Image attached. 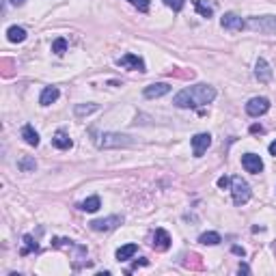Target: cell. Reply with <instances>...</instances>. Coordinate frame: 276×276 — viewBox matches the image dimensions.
<instances>
[{"label": "cell", "mask_w": 276, "mask_h": 276, "mask_svg": "<svg viewBox=\"0 0 276 276\" xmlns=\"http://www.w3.org/2000/svg\"><path fill=\"white\" fill-rule=\"evenodd\" d=\"M216 99V89L209 84H195L188 89L179 91L173 97V104L177 108H198V106H207Z\"/></svg>", "instance_id": "obj_1"}, {"label": "cell", "mask_w": 276, "mask_h": 276, "mask_svg": "<svg viewBox=\"0 0 276 276\" xmlns=\"http://www.w3.org/2000/svg\"><path fill=\"white\" fill-rule=\"evenodd\" d=\"M246 28L261 35H276V15H261V17H250L246 22Z\"/></svg>", "instance_id": "obj_2"}, {"label": "cell", "mask_w": 276, "mask_h": 276, "mask_svg": "<svg viewBox=\"0 0 276 276\" xmlns=\"http://www.w3.org/2000/svg\"><path fill=\"white\" fill-rule=\"evenodd\" d=\"M231 192H233V203L236 205H246L250 201V186L242 177H237V175L231 179Z\"/></svg>", "instance_id": "obj_3"}, {"label": "cell", "mask_w": 276, "mask_h": 276, "mask_svg": "<svg viewBox=\"0 0 276 276\" xmlns=\"http://www.w3.org/2000/svg\"><path fill=\"white\" fill-rule=\"evenodd\" d=\"M102 149H115V147H127L132 145L130 136L125 134H115V132H108V134H102V140L97 143Z\"/></svg>", "instance_id": "obj_4"}, {"label": "cell", "mask_w": 276, "mask_h": 276, "mask_svg": "<svg viewBox=\"0 0 276 276\" xmlns=\"http://www.w3.org/2000/svg\"><path fill=\"white\" fill-rule=\"evenodd\" d=\"M52 246H54V248H61V250H67V252H76V255H78V259H84V257H86V246L76 244L74 239L54 237V239H52Z\"/></svg>", "instance_id": "obj_5"}, {"label": "cell", "mask_w": 276, "mask_h": 276, "mask_svg": "<svg viewBox=\"0 0 276 276\" xmlns=\"http://www.w3.org/2000/svg\"><path fill=\"white\" fill-rule=\"evenodd\" d=\"M270 110V99L268 97H252L248 104H246V113L250 117H261Z\"/></svg>", "instance_id": "obj_6"}, {"label": "cell", "mask_w": 276, "mask_h": 276, "mask_svg": "<svg viewBox=\"0 0 276 276\" xmlns=\"http://www.w3.org/2000/svg\"><path fill=\"white\" fill-rule=\"evenodd\" d=\"M220 24H222L225 31H231V33H239L242 28H246V22L237 13H225L222 20H220Z\"/></svg>", "instance_id": "obj_7"}, {"label": "cell", "mask_w": 276, "mask_h": 276, "mask_svg": "<svg viewBox=\"0 0 276 276\" xmlns=\"http://www.w3.org/2000/svg\"><path fill=\"white\" fill-rule=\"evenodd\" d=\"M123 222L121 216H108V218H102V220H93L89 222L93 231H113V229H117Z\"/></svg>", "instance_id": "obj_8"}, {"label": "cell", "mask_w": 276, "mask_h": 276, "mask_svg": "<svg viewBox=\"0 0 276 276\" xmlns=\"http://www.w3.org/2000/svg\"><path fill=\"white\" fill-rule=\"evenodd\" d=\"M209 145H211V136L209 134H197L195 138H192V151H195V156L197 158H201L205 151L209 149Z\"/></svg>", "instance_id": "obj_9"}, {"label": "cell", "mask_w": 276, "mask_h": 276, "mask_svg": "<svg viewBox=\"0 0 276 276\" xmlns=\"http://www.w3.org/2000/svg\"><path fill=\"white\" fill-rule=\"evenodd\" d=\"M242 166L246 168L248 173H261L263 171V160L259 156H255V154H244L242 156Z\"/></svg>", "instance_id": "obj_10"}, {"label": "cell", "mask_w": 276, "mask_h": 276, "mask_svg": "<svg viewBox=\"0 0 276 276\" xmlns=\"http://www.w3.org/2000/svg\"><path fill=\"white\" fill-rule=\"evenodd\" d=\"M121 67H127V69H136V72H147V67H145V61L140 56H136V54H125V56H121L119 61Z\"/></svg>", "instance_id": "obj_11"}, {"label": "cell", "mask_w": 276, "mask_h": 276, "mask_svg": "<svg viewBox=\"0 0 276 276\" xmlns=\"http://www.w3.org/2000/svg\"><path fill=\"white\" fill-rule=\"evenodd\" d=\"M171 91V84L168 82H156V84H149L145 89V97L147 99H156V97H162Z\"/></svg>", "instance_id": "obj_12"}, {"label": "cell", "mask_w": 276, "mask_h": 276, "mask_svg": "<svg viewBox=\"0 0 276 276\" xmlns=\"http://www.w3.org/2000/svg\"><path fill=\"white\" fill-rule=\"evenodd\" d=\"M154 248L160 250V252L171 248V236H168L164 229H156V233H154Z\"/></svg>", "instance_id": "obj_13"}, {"label": "cell", "mask_w": 276, "mask_h": 276, "mask_svg": "<svg viewBox=\"0 0 276 276\" xmlns=\"http://www.w3.org/2000/svg\"><path fill=\"white\" fill-rule=\"evenodd\" d=\"M255 76H257V80H259V82H263V84H268V82L272 80V69H270V65H268L266 58H259V61H257V65H255Z\"/></svg>", "instance_id": "obj_14"}, {"label": "cell", "mask_w": 276, "mask_h": 276, "mask_svg": "<svg viewBox=\"0 0 276 276\" xmlns=\"http://www.w3.org/2000/svg\"><path fill=\"white\" fill-rule=\"evenodd\" d=\"M58 95H61V93H58L56 86H45L43 93H41V97H39V104L41 106H50V104L56 102Z\"/></svg>", "instance_id": "obj_15"}, {"label": "cell", "mask_w": 276, "mask_h": 276, "mask_svg": "<svg viewBox=\"0 0 276 276\" xmlns=\"http://www.w3.org/2000/svg\"><path fill=\"white\" fill-rule=\"evenodd\" d=\"M52 145H54L56 149H72V147H74L72 138H69L65 132H56L54 138H52Z\"/></svg>", "instance_id": "obj_16"}, {"label": "cell", "mask_w": 276, "mask_h": 276, "mask_svg": "<svg viewBox=\"0 0 276 276\" xmlns=\"http://www.w3.org/2000/svg\"><path fill=\"white\" fill-rule=\"evenodd\" d=\"M136 252H138L136 244H125V246H121V248L117 250V259H119V261H127V259H132Z\"/></svg>", "instance_id": "obj_17"}, {"label": "cell", "mask_w": 276, "mask_h": 276, "mask_svg": "<svg viewBox=\"0 0 276 276\" xmlns=\"http://www.w3.org/2000/svg\"><path fill=\"white\" fill-rule=\"evenodd\" d=\"M7 39L11 43H22V41L26 39V31L22 26H11L7 31Z\"/></svg>", "instance_id": "obj_18"}, {"label": "cell", "mask_w": 276, "mask_h": 276, "mask_svg": "<svg viewBox=\"0 0 276 276\" xmlns=\"http://www.w3.org/2000/svg\"><path fill=\"white\" fill-rule=\"evenodd\" d=\"M22 138H24L31 147H37L39 145V134L35 132L33 125H24V127H22Z\"/></svg>", "instance_id": "obj_19"}, {"label": "cell", "mask_w": 276, "mask_h": 276, "mask_svg": "<svg viewBox=\"0 0 276 276\" xmlns=\"http://www.w3.org/2000/svg\"><path fill=\"white\" fill-rule=\"evenodd\" d=\"M181 263H184L186 268H190V270H203V261H201V257H198L197 252H190V255H186Z\"/></svg>", "instance_id": "obj_20"}, {"label": "cell", "mask_w": 276, "mask_h": 276, "mask_svg": "<svg viewBox=\"0 0 276 276\" xmlns=\"http://www.w3.org/2000/svg\"><path fill=\"white\" fill-rule=\"evenodd\" d=\"M198 242L205 244V246H216V244L222 242V237H220L216 231H207V233H203V236L198 237Z\"/></svg>", "instance_id": "obj_21"}, {"label": "cell", "mask_w": 276, "mask_h": 276, "mask_svg": "<svg viewBox=\"0 0 276 276\" xmlns=\"http://www.w3.org/2000/svg\"><path fill=\"white\" fill-rule=\"evenodd\" d=\"M99 207H102V201H99V197H89L84 203H80V209L82 211H89V214H91V211H97Z\"/></svg>", "instance_id": "obj_22"}, {"label": "cell", "mask_w": 276, "mask_h": 276, "mask_svg": "<svg viewBox=\"0 0 276 276\" xmlns=\"http://www.w3.org/2000/svg\"><path fill=\"white\" fill-rule=\"evenodd\" d=\"M35 250H39V246L33 239V236H24V248L20 250V255L26 257V255H31V252H35Z\"/></svg>", "instance_id": "obj_23"}, {"label": "cell", "mask_w": 276, "mask_h": 276, "mask_svg": "<svg viewBox=\"0 0 276 276\" xmlns=\"http://www.w3.org/2000/svg\"><path fill=\"white\" fill-rule=\"evenodd\" d=\"M95 110H97V104H78L74 108V113H76V117H84V115L95 113Z\"/></svg>", "instance_id": "obj_24"}, {"label": "cell", "mask_w": 276, "mask_h": 276, "mask_svg": "<svg viewBox=\"0 0 276 276\" xmlns=\"http://www.w3.org/2000/svg\"><path fill=\"white\" fill-rule=\"evenodd\" d=\"M17 166H20V171H24V173H31L37 168V162L33 160V158H22L20 162H17Z\"/></svg>", "instance_id": "obj_25"}, {"label": "cell", "mask_w": 276, "mask_h": 276, "mask_svg": "<svg viewBox=\"0 0 276 276\" xmlns=\"http://www.w3.org/2000/svg\"><path fill=\"white\" fill-rule=\"evenodd\" d=\"M192 4H195V7H197V11H198V13H201L203 17H211V13H214L209 4H205L203 0H192Z\"/></svg>", "instance_id": "obj_26"}, {"label": "cell", "mask_w": 276, "mask_h": 276, "mask_svg": "<svg viewBox=\"0 0 276 276\" xmlns=\"http://www.w3.org/2000/svg\"><path fill=\"white\" fill-rule=\"evenodd\" d=\"M52 52H56V54H65L67 52V41L63 37H58L54 43H52Z\"/></svg>", "instance_id": "obj_27"}, {"label": "cell", "mask_w": 276, "mask_h": 276, "mask_svg": "<svg viewBox=\"0 0 276 276\" xmlns=\"http://www.w3.org/2000/svg\"><path fill=\"white\" fill-rule=\"evenodd\" d=\"M164 4H166V7H171L175 13H179V11L186 7V0H164Z\"/></svg>", "instance_id": "obj_28"}, {"label": "cell", "mask_w": 276, "mask_h": 276, "mask_svg": "<svg viewBox=\"0 0 276 276\" xmlns=\"http://www.w3.org/2000/svg\"><path fill=\"white\" fill-rule=\"evenodd\" d=\"M127 2L134 4L140 13H147V11H149V0H127Z\"/></svg>", "instance_id": "obj_29"}, {"label": "cell", "mask_w": 276, "mask_h": 276, "mask_svg": "<svg viewBox=\"0 0 276 276\" xmlns=\"http://www.w3.org/2000/svg\"><path fill=\"white\" fill-rule=\"evenodd\" d=\"M229 184H231V179L229 177H220L218 179V188H229Z\"/></svg>", "instance_id": "obj_30"}, {"label": "cell", "mask_w": 276, "mask_h": 276, "mask_svg": "<svg viewBox=\"0 0 276 276\" xmlns=\"http://www.w3.org/2000/svg\"><path fill=\"white\" fill-rule=\"evenodd\" d=\"M233 252H236V255H239V257H244L246 255V250L242 248V246H233V248H231Z\"/></svg>", "instance_id": "obj_31"}, {"label": "cell", "mask_w": 276, "mask_h": 276, "mask_svg": "<svg viewBox=\"0 0 276 276\" xmlns=\"http://www.w3.org/2000/svg\"><path fill=\"white\" fill-rule=\"evenodd\" d=\"M147 263H149V261H147V259H140V261H134V266H132V270H134V268H138V266H147ZM132 270H130V272H132Z\"/></svg>", "instance_id": "obj_32"}, {"label": "cell", "mask_w": 276, "mask_h": 276, "mask_svg": "<svg viewBox=\"0 0 276 276\" xmlns=\"http://www.w3.org/2000/svg\"><path fill=\"white\" fill-rule=\"evenodd\" d=\"M250 272V268L246 266V263H242V266H239V274H248Z\"/></svg>", "instance_id": "obj_33"}, {"label": "cell", "mask_w": 276, "mask_h": 276, "mask_svg": "<svg viewBox=\"0 0 276 276\" xmlns=\"http://www.w3.org/2000/svg\"><path fill=\"white\" fill-rule=\"evenodd\" d=\"M250 132H252V134H257V132L261 134V132H263V127H261V125H252V127H250Z\"/></svg>", "instance_id": "obj_34"}, {"label": "cell", "mask_w": 276, "mask_h": 276, "mask_svg": "<svg viewBox=\"0 0 276 276\" xmlns=\"http://www.w3.org/2000/svg\"><path fill=\"white\" fill-rule=\"evenodd\" d=\"M268 149H270V154H272V156L276 158V140H274V143H272V145L268 147Z\"/></svg>", "instance_id": "obj_35"}, {"label": "cell", "mask_w": 276, "mask_h": 276, "mask_svg": "<svg viewBox=\"0 0 276 276\" xmlns=\"http://www.w3.org/2000/svg\"><path fill=\"white\" fill-rule=\"evenodd\" d=\"M9 2H11V4H15V7H22V4L26 2V0H9Z\"/></svg>", "instance_id": "obj_36"}]
</instances>
